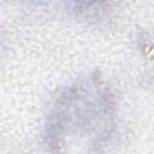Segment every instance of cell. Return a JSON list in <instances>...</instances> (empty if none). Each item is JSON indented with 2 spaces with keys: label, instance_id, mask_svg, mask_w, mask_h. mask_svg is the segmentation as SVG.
Returning a JSON list of instances; mask_svg holds the SVG:
<instances>
[{
  "label": "cell",
  "instance_id": "1",
  "mask_svg": "<svg viewBox=\"0 0 154 154\" xmlns=\"http://www.w3.org/2000/svg\"><path fill=\"white\" fill-rule=\"evenodd\" d=\"M114 128V103L96 77L69 85L55 100L46 124V142L53 154H99Z\"/></svg>",
  "mask_w": 154,
  "mask_h": 154
}]
</instances>
